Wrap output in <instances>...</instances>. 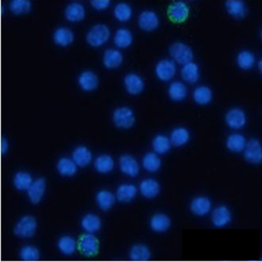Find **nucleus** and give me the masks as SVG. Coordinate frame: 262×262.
I'll list each match as a JSON object with an SVG mask.
<instances>
[{
	"label": "nucleus",
	"instance_id": "34",
	"mask_svg": "<svg viewBox=\"0 0 262 262\" xmlns=\"http://www.w3.org/2000/svg\"><path fill=\"white\" fill-rule=\"evenodd\" d=\"M225 9L227 13L235 19H242L247 13V8L243 2H236V0H230L225 3Z\"/></svg>",
	"mask_w": 262,
	"mask_h": 262
},
{
	"label": "nucleus",
	"instance_id": "45",
	"mask_svg": "<svg viewBox=\"0 0 262 262\" xmlns=\"http://www.w3.org/2000/svg\"><path fill=\"white\" fill-rule=\"evenodd\" d=\"M10 150V144L6 138H3L2 140V152L3 154H6Z\"/></svg>",
	"mask_w": 262,
	"mask_h": 262
},
{
	"label": "nucleus",
	"instance_id": "3",
	"mask_svg": "<svg viewBox=\"0 0 262 262\" xmlns=\"http://www.w3.org/2000/svg\"><path fill=\"white\" fill-rule=\"evenodd\" d=\"M170 56L173 62H176L180 65H185L193 61L194 53L193 50L183 42H175L170 46L169 50Z\"/></svg>",
	"mask_w": 262,
	"mask_h": 262
},
{
	"label": "nucleus",
	"instance_id": "37",
	"mask_svg": "<svg viewBox=\"0 0 262 262\" xmlns=\"http://www.w3.org/2000/svg\"><path fill=\"white\" fill-rule=\"evenodd\" d=\"M161 159L156 153H148L142 158V166L148 172H156L161 168Z\"/></svg>",
	"mask_w": 262,
	"mask_h": 262
},
{
	"label": "nucleus",
	"instance_id": "19",
	"mask_svg": "<svg viewBox=\"0 0 262 262\" xmlns=\"http://www.w3.org/2000/svg\"><path fill=\"white\" fill-rule=\"evenodd\" d=\"M150 226L156 232H164L171 226V219L164 213H156L150 220Z\"/></svg>",
	"mask_w": 262,
	"mask_h": 262
},
{
	"label": "nucleus",
	"instance_id": "6",
	"mask_svg": "<svg viewBox=\"0 0 262 262\" xmlns=\"http://www.w3.org/2000/svg\"><path fill=\"white\" fill-rule=\"evenodd\" d=\"M244 158L248 163L260 164L262 160V150L261 144L257 138H251L246 142L244 149Z\"/></svg>",
	"mask_w": 262,
	"mask_h": 262
},
{
	"label": "nucleus",
	"instance_id": "5",
	"mask_svg": "<svg viewBox=\"0 0 262 262\" xmlns=\"http://www.w3.org/2000/svg\"><path fill=\"white\" fill-rule=\"evenodd\" d=\"M113 122L119 128H131L135 123L134 113L128 107H120L116 109L113 113Z\"/></svg>",
	"mask_w": 262,
	"mask_h": 262
},
{
	"label": "nucleus",
	"instance_id": "38",
	"mask_svg": "<svg viewBox=\"0 0 262 262\" xmlns=\"http://www.w3.org/2000/svg\"><path fill=\"white\" fill-rule=\"evenodd\" d=\"M129 255H130L131 260L145 261L150 258L151 252H150V249L148 248V246H146L144 244H137V245H134L131 247Z\"/></svg>",
	"mask_w": 262,
	"mask_h": 262
},
{
	"label": "nucleus",
	"instance_id": "1",
	"mask_svg": "<svg viewBox=\"0 0 262 262\" xmlns=\"http://www.w3.org/2000/svg\"><path fill=\"white\" fill-rule=\"evenodd\" d=\"M77 244L79 252L86 257H93L100 252V241L93 233H83Z\"/></svg>",
	"mask_w": 262,
	"mask_h": 262
},
{
	"label": "nucleus",
	"instance_id": "22",
	"mask_svg": "<svg viewBox=\"0 0 262 262\" xmlns=\"http://www.w3.org/2000/svg\"><path fill=\"white\" fill-rule=\"evenodd\" d=\"M137 195V188L134 184L123 183L118 186L116 190V199L120 202L128 203L131 202Z\"/></svg>",
	"mask_w": 262,
	"mask_h": 262
},
{
	"label": "nucleus",
	"instance_id": "43",
	"mask_svg": "<svg viewBox=\"0 0 262 262\" xmlns=\"http://www.w3.org/2000/svg\"><path fill=\"white\" fill-rule=\"evenodd\" d=\"M39 250L32 245H28L25 246L21 249L20 251V256L23 260H27V261H32V260H36L39 258Z\"/></svg>",
	"mask_w": 262,
	"mask_h": 262
},
{
	"label": "nucleus",
	"instance_id": "21",
	"mask_svg": "<svg viewBox=\"0 0 262 262\" xmlns=\"http://www.w3.org/2000/svg\"><path fill=\"white\" fill-rule=\"evenodd\" d=\"M72 159L79 167H86L92 160V153L84 146L77 147L72 154Z\"/></svg>",
	"mask_w": 262,
	"mask_h": 262
},
{
	"label": "nucleus",
	"instance_id": "27",
	"mask_svg": "<svg viewBox=\"0 0 262 262\" xmlns=\"http://www.w3.org/2000/svg\"><path fill=\"white\" fill-rule=\"evenodd\" d=\"M81 225L86 232L94 233V232H97L101 229L102 219L99 217V215H96L93 213H89V214H86L82 218Z\"/></svg>",
	"mask_w": 262,
	"mask_h": 262
},
{
	"label": "nucleus",
	"instance_id": "26",
	"mask_svg": "<svg viewBox=\"0 0 262 262\" xmlns=\"http://www.w3.org/2000/svg\"><path fill=\"white\" fill-rule=\"evenodd\" d=\"M181 77L185 82H188L190 84L196 83L200 77L199 66L194 62H189L183 65L181 69Z\"/></svg>",
	"mask_w": 262,
	"mask_h": 262
},
{
	"label": "nucleus",
	"instance_id": "44",
	"mask_svg": "<svg viewBox=\"0 0 262 262\" xmlns=\"http://www.w3.org/2000/svg\"><path fill=\"white\" fill-rule=\"evenodd\" d=\"M90 5L97 11H105L110 7L111 2L110 0H93V2L90 3Z\"/></svg>",
	"mask_w": 262,
	"mask_h": 262
},
{
	"label": "nucleus",
	"instance_id": "12",
	"mask_svg": "<svg viewBox=\"0 0 262 262\" xmlns=\"http://www.w3.org/2000/svg\"><path fill=\"white\" fill-rule=\"evenodd\" d=\"M119 167L124 174L130 177H135L139 173V164L137 160L130 155H122L120 157Z\"/></svg>",
	"mask_w": 262,
	"mask_h": 262
},
{
	"label": "nucleus",
	"instance_id": "8",
	"mask_svg": "<svg viewBox=\"0 0 262 262\" xmlns=\"http://www.w3.org/2000/svg\"><path fill=\"white\" fill-rule=\"evenodd\" d=\"M156 76L162 81H170L176 74V66L172 60H162L155 68Z\"/></svg>",
	"mask_w": 262,
	"mask_h": 262
},
{
	"label": "nucleus",
	"instance_id": "40",
	"mask_svg": "<svg viewBox=\"0 0 262 262\" xmlns=\"http://www.w3.org/2000/svg\"><path fill=\"white\" fill-rule=\"evenodd\" d=\"M170 139L165 135H157L153 139V149L156 154H166L171 149Z\"/></svg>",
	"mask_w": 262,
	"mask_h": 262
},
{
	"label": "nucleus",
	"instance_id": "20",
	"mask_svg": "<svg viewBox=\"0 0 262 262\" xmlns=\"http://www.w3.org/2000/svg\"><path fill=\"white\" fill-rule=\"evenodd\" d=\"M123 55L117 50H108L105 52L103 57L104 66L108 69H117L123 63Z\"/></svg>",
	"mask_w": 262,
	"mask_h": 262
},
{
	"label": "nucleus",
	"instance_id": "31",
	"mask_svg": "<svg viewBox=\"0 0 262 262\" xmlns=\"http://www.w3.org/2000/svg\"><path fill=\"white\" fill-rule=\"evenodd\" d=\"M115 166V162L110 155H101L94 161V168L99 173H110Z\"/></svg>",
	"mask_w": 262,
	"mask_h": 262
},
{
	"label": "nucleus",
	"instance_id": "14",
	"mask_svg": "<svg viewBox=\"0 0 262 262\" xmlns=\"http://www.w3.org/2000/svg\"><path fill=\"white\" fill-rule=\"evenodd\" d=\"M124 86L128 93L132 96H137L142 92L145 88V83L140 76L134 73H129L124 78Z\"/></svg>",
	"mask_w": 262,
	"mask_h": 262
},
{
	"label": "nucleus",
	"instance_id": "36",
	"mask_svg": "<svg viewBox=\"0 0 262 262\" xmlns=\"http://www.w3.org/2000/svg\"><path fill=\"white\" fill-rule=\"evenodd\" d=\"M58 248L65 255L73 254L78 248L77 242L70 235H63L58 241Z\"/></svg>",
	"mask_w": 262,
	"mask_h": 262
},
{
	"label": "nucleus",
	"instance_id": "32",
	"mask_svg": "<svg viewBox=\"0 0 262 262\" xmlns=\"http://www.w3.org/2000/svg\"><path fill=\"white\" fill-rule=\"evenodd\" d=\"M170 142L174 147H182L189 140V132L184 127L175 128L170 134Z\"/></svg>",
	"mask_w": 262,
	"mask_h": 262
},
{
	"label": "nucleus",
	"instance_id": "10",
	"mask_svg": "<svg viewBox=\"0 0 262 262\" xmlns=\"http://www.w3.org/2000/svg\"><path fill=\"white\" fill-rule=\"evenodd\" d=\"M159 17L153 11H144L138 17V26L144 31L152 32L159 27Z\"/></svg>",
	"mask_w": 262,
	"mask_h": 262
},
{
	"label": "nucleus",
	"instance_id": "39",
	"mask_svg": "<svg viewBox=\"0 0 262 262\" xmlns=\"http://www.w3.org/2000/svg\"><path fill=\"white\" fill-rule=\"evenodd\" d=\"M255 56L249 51H243L236 56V64L243 70H249L255 65Z\"/></svg>",
	"mask_w": 262,
	"mask_h": 262
},
{
	"label": "nucleus",
	"instance_id": "35",
	"mask_svg": "<svg viewBox=\"0 0 262 262\" xmlns=\"http://www.w3.org/2000/svg\"><path fill=\"white\" fill-rule=\"evenodd\" d=\"M33 181L32 175L25 171L17 172L14 177V185L18 190H28Z\"/></svg>",
	"mask_w": 262,
	"mask_h": 262
},
{
	"label": "nucleus",
	"instance_id": "25",
	"mask_svg": "<svg viewBox=\"0 0 262 262\" xmlns=\"http://www.w3.org/2000/svg\"><path fill=\"white\" fill-rule=\"evenodd\" d=\"M96 201L98 206L104 210L107 211L111 209L116 201V195H114L112 192L107 190V189H102L97 194Z\"/></svg>",
	"mask_w": 262,
	"mask_h": 262
},
{
	"label": "nucleus",
	"instance_id": "24",
	"mask_svg": "<svg viewBox=\"0 0 262 262\" xmlns=\"http://www.w3.org/2000/svg\"><path fill=\"white\" fill-rule=\"evenodd\" d=\"M57 170L62 176L70 177L76 174L77 172V164L73 159L70 158H61L57 164Z\"/></svg>",
	"mask_w": 262,
	"mask_h": 262
},
{
	"label": "nucleus",
	"instance_id": "29",
	"mask_svg": "<svg viewBox=\"0 0 262 262\" xmlns=\"http://www.w3.org/2000/svg\"><path fill=\"white\" fill-rule=\"evenodd\" d=\"M246 138L243 134L240 133H232L227 136L225 145L226 148L233 153H240L244 151L245 146H246Z\"/></svg>",
	"mask_w": 262,
	"mask_h": 262
},
{
	"label": "nucleus",
	"instance_id": "28",
	"mask_svg": "<svg viewBox=\"0 0 262 262\" xmlns=\"http://www.w3.org/2000/svg\"><path fill=\"white\" fill-rule=\"evenodd\" d=\"M168 94L174 102H181L187 96V88L183 82H172L168 87Z\"/></svg>",
	"mask_w": 262,
	"mask_h": 262
},
{
	"label": "nucleus",
	"instance_id": "46",
	"mask_svg": "<svg viewBox=\"0 0 262 262\" xmlns=\"http://www.w3.org/2000/svg\"><path fill=\"white\" fill-rule=\"evenodd\" d=\"M258 69H259V71H261V60L258 61Z\"/></svg>",
	"mask_w": 262,
	"mask_h": 262
},
{
	"label": "nucleus",
	"instance_id": "18",
	"mask_svg": "<svg viewBox=\"0 0 262 262\" xmlns=\"http://www.w3.org/2000/svg\"><path fill=\"white\" fill-rule=\"evenodd\" d=\"M160 189L161 187L159 182L153 178L145 179L139 184V192L146 199H153L157 197L160 193Z\"/></svg>",
	"mask_w": 262,
	"mask_h": 262
},
{
	"label": "nucleus",
	"instance_id": "16",
	"mask_svg": "<svg viewBox=\"0 0 262 262\" xmlns=\"http://www.w3.org/2000/svg\"><path fill=\"white\" fill-rule=\"evenodd\" d=\"M212 207V203L209 198L200 196L190 202V211L193 214L197 216H205L207 215Z\"/></svg>",
	"mask_w": 262,
	"mask_h": 262
},
{
	"label": "nucleus",
	"instance_id": "11",
	"mask_svg": "<svg viewBox=\"0 0 262 262\" xmlns=\"http://www.w3.org/2000/svg\"><path fill=\"white\" fill-rule=\"evenodd\" d=\"M46 189V181L44 178L39 177L36 178L33 183L31 184V186L28 188L27 194H28V198L30 200V202L34 205L39 204L41 202V200L43 199L44 193Z\"/></svg>",
	"mask_w": 262,
	"mask_h": 262
},
{
	"label": "nucleus",
	"instance_id": "23",
	"mask_svg": "<svg viewBox=\"0 0 262 262\" xmlns=\"http://www.w3.org/2000/svg\"><path fill=\"white\" fill-rule=\"evenodd\" d=\"M54 41L60 46H69L74 41V33L67 27H60L54 33Z\"/></svg>",
	"mask_w": 262,
	"mask_h": 262
},
{
	"label": "nucleus",
	"instance_id": "4",
	"mask_svg": "<svg viewBox=\"0 0 262 262\" xmlns=\"http://www.w3.org/2000/svg\"><path fill=\"white\" fill-rule=\"evenodd\" d=\"M36 230H37L36 218L31 215H25L16 224L14 232L16 235L20 237L27 239V237L33 236Z\"/></svg>",
	"mask_w": 262,
	"mask_h": 262
},
{
	"label": "nucleus",
	"instance_id": "9",
	"mask_svg": "<svg viewBox=\"0 0 262 262\" xmlns=\"http://www.w3.org/2000/svg\"><path fill=\"white\" fill-rule=\"evenodd\" d=\"M225 122L229 128L241 129L247 123L246 113L240 108L230 109L225 115Z\"/></svg>",
	"mask_w": 262,
	"mask_h": 262
},
{
	"label": "nucleus",
	"instance_id": "17",
	"mask_svg": "<svg viewBox=\"0 0 262 262\" xmlns=\"http://www.w3.org/2000/svg\"><path fill=\"white\" fill-rule=\"evenodd\" d=\"M65 17L70 22H80L85 18V8L80 3H71L65 9Z\"/></svg>",
	"mask_w": 262,
	"mask_h": 262
},
{
	"label": "nucleus",
	"instance_id": "2",
	"mask_svg": "<svg viewBox=\"0 0 262 262\" xmlns=\"http://www.w3.org/2000/svg\"><path fill=\"white\" fill-rule=\"evenodd\" d=\"M111 32L108 26L104 24H98L90 28L86 35V41L90 46L99 47L104 45L110 38Z\"/></svg>",
	"mask_w": 262,
	"mask_h": 262
},
{
	"label": "nucleus",
	"instance_id": "30",
	"mask_svg": "<svg viewBox=\"0 0 262 262\" xmlns=\"http://www.w3.org/2000/svg\"><path fill=\"white\" fill-rule=\"evenodd\" d=\"M114 42L119 49H127L133 42V35L130 30L121 28L117 30L114 36Z\"/></svg>",
	"mask_w": 262,
	"mask_h": 262
},
{
	"label": "nucleus",
	"instance_id": "15",
	"mask_svg": "<svg viewBox=\"0 0 262 262\" xmlns=\"http://www.w3.org/2000/svg\"><path fill=\"white\" fill-rule=\"evenodd\" d=\"M211 219H212L213 225L216 227L226 226L231 221L230 210L224 205L218 206L213 210Z\"/></svg>",
	"mask_w": 262,
	"mask_h": 262
},
{
	"label": "nucleus",
	"instance_id": "41",
	"mask_svg": "<svg viewBox=\"0 0 262 262\" xmlns=\"http://www.w3.org/2000/svg\"><path fill=\"white\" fill-rule=\"evenodd\" d=\"M114 16L120 22L129 21L132 16L131 7L125 3L118 4L114 9Z\"/></svg>",
	"mask_w": 262,
	"mask_h": 262
},
{
	"label": "nucleus",
	"instance_id": "42",
	"mask_svg": "<svg viewBox=\"0 0 262 262\" xmlns=\"http://www.w3.org/2000/svg\"><path fill=\"white\" fill-rule=\"evenodd\" d=\"M9 7L15 15H24L31 11L32 4L28 0H14L10 3Z\"/></svg>",
	"mask_w": 262,
	"mask_h": 262
},
{
	"label": "nucleus",
	"instance_id": "7",
	"mask_svg": "<svg viewBox=\"0 0 262 262\" xmlns=\"http://www.w3.org/2000/svg\"><path fill=\"white\" fill-rule=\"evenodd\" d=\"M169 19L174 23H183L189 15V8L185 3L176 2L172 3L167 10Z\"/></svg>",
	"mask_w": 262,
	"mask_h": 262
},
{
	"label": "nucleus",
	"instance_id": "13",
	"mask_svg": "<svg viewBox=\"0 0 262 262\" xmlns=\"http://www.w3.org/2000/svg\"><path fill=\"white\" fill-rule=\"evenodd\" d=\"M78 84L82 88V90L90 92L99 87L100 79L94 72L84 71L80 74L78 78Z\"/></svg>",
	"mask_w": 262,
	"mask_h": 262
},
{
	"label": "nucleus",
	"instance_id": "33",
	"mask_svg": "<svg viewBox=\"0 0 262 262\" xmlns=\"http://www.w3.org/2000/svg\"><path fill=\"white\" fill-rule=\"evenodd\" d=\"M193 99H194V101H195L198 105L205 106V105H208V104L212 101V99H213V93H212L211 88H209L208 86L202 85V86L197 87V88L194 90Z\"/></svg>",
	"mask_w": 262,
	"mask_h": 262
}]
</instances>
